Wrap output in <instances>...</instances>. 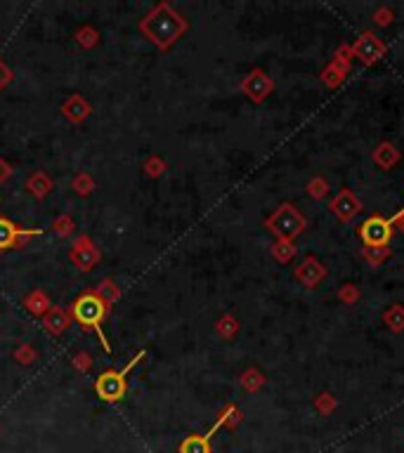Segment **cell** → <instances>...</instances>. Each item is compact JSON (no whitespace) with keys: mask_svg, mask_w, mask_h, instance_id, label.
<instances>
[{"mask_svg":"<svg viewBox=\"0 0 404 453\" xmlns=\"http://www.w3.org/2000/svg\"><path fill=\"white\" fill-rule=\"evenodd\" d=\"M93 293H95V295H97L99 300H102L104 305L109 307V309L114 307V302L119 300V295H121L119 286H116V284H114V281H111V279H104L102 284L97 286V291H93Z\"/></svg>","mask_w":404,"mask_h":453,"instance_id":"4fadbf2b","label":"cell"},{"mask_svg":"<svg viewBox=\"0 0 404 453\" xmlns=\"http://www.w3.org/2000/svg\"><path fill=\"white\" fill-rule=\"evenodd\" d=\"M140 29H142V34H145L147 38L154 42V45H158L161 50H166V47H170L175 40L180 38V34L187 29V24H185V19L180 17V14L175 12L168 3H158L156 8H154L152 12L142 19Z\"/></svg>","mask_w":404,"mask_h":453,"instance_id":"6da1fadb","label":"cell"},{"mask_svg":"<svg viewBox=\"0 0 404 453\" xmlns=\"http://www.w3.org/2000/svg\"><path fill=\"white\" fill-rule=\"evenodd\" d=\"M8 81H10V71L5 69V64L0 62V88H3V85L8 83Z\"/></svg>","mask_w":404,"mask_h":453,"instance_id":"7402d4cb","label":"cell"},{"mask_svg":"<svg viewBox=\"0 0 404 453\" xmlns=\"http://www.w3.org/2000/svg\"><path fill=\"white\" fill-rule=\"evenodd\" d=\"M361 238L366 246H385L390 241V225L383 217H371L361 225Z\"/></svg>","mask_w":404,"mask_h":453,"instance_id":"52a82bcc","label":"cell"},{"mask_svg":"<svg viewBox=\"0 0 404 453\" xmlns=\"http://www.w3.org/2000/svg\"><path fill=\"white\" fill-rule=\"evenodd\" d=\"M270 227L274 229L279 236H294V234H298L300 232V227H302V220H300V215L294 210L291 206H284L281 208L279 212L270 220Z\"/></svg>","mask_w":404,"mask_h":453,"instance_id":"8992f818","label":"cell"},{"mask_svg":"<svg viewBox=\"0 0 404 453\" xmlns=\"http://www.w3.org/2000/svg\"><path fill=\"white\" fill-rule=\"evenodd\" d=\"M106 314H109V307H106L104 302L95 295V293H83V295L76 297V302L71 305V319L73 321H78L83 328H93L95 333H97V338H99V343H102L104 352H109L111 354V345H109V340H106V335L102 330V321L106 319Z\"/></svg>","mask_w":404,"mask_h":453,"instance_id":"7a4b0ae2","label":"cell"},{"mask_svg":"<svg viewBox=\"0 0 404 453\" xmlns=\"http://www.w3.org/2000/svg\"><path fill=\"white\" fill-rule=\"evenodd\" d=\"M73 366H76L78 371H88L90 366H93V359H90L88 352H78V354L73 356Z\"/></svg>","mask_w":404,"mask_h":453,"instance_id":"d6986e66","label":"cell"},{"mask_svg":"<svg viewBox=\"0 0 404 453\" xmlns=\"http://www.w3.org/2000/svg\"><path fill=\"white\" fill-rule=\"evenodd\" d=\"M26 189H29V194L36 196V199H45L52 189V182L45 173H40L38 170V173H34L29 180H26Z\"/></svg>","mask_w":404,"mask_h":453,"instance_id":"7c38bea8","label":"cell"},{"mask_svg":"<svg viewBox=\"0 0 404 453\" xmlns=\"http://www.w3.org/2000/svg\"><path fill=\"white\" fill-rule=\"evenodd\" d=\"M73 189L78 191V194L81 196H88L90 191L95 189V182H93V177H90V175H85V173H81V175H76V177H73Z\"/></svg>","mask_w":404,"mask_h":453,"instance_id":"2e32d148","label":"cell"},{"mask_svg":"<svg viewBox=\"0 0 404 453\" xmlns=\"http://www.w3.org/2000/svg\"><path fill=\"white\" fill-rule=\"evenodd\" d=\"M62 114L67 116L71 123H83V121L90 116V106L81 95H71V97L62 104Z\"/></svg>","mask_w":404,"mask_h":453,"instance_id":"ba28073f","label":"cell"},{"mask_svg":"<svg viewBox=\"0 0 404 453\" xmlns=\"http://www.w3.org/2000/svg\"><path fill=\"white\" fill-rule=\"evenodd\" d=\"M31 236H40V229H21L8 217H0V250L14 246H26Z\"/></svg>","mask_w":404,"mask_h":453,"instance_id":"277c9868","label":"cell"},{"mask_svg":"<svg viewBox=\"0 0 404 453\" xmlns=\"http://www.w3.org/2000/svg\"><path fill=\"white\" fill-rule=\"evenodd\" d=\"M52 229H55V234H60V236H71L76 225H73V220L69 215H62L52 222Z\"/></svg>","mask_w":404,"mask_h":453,"instance_id":"9a60e30c","label":"cell"},{"mask_svg":"<svg viewBox=\"0 0 404 453\" xmlns=\"http://www.w3.org/2000/svg\"><path fill=\"white\" fill-rule=\"evenodd\" d=\"M145 354L147 352L140 350L121 371H104L102 376L95 380V392H97V397L104 399V402H119V399H123V394L128 390V382H126L128 373H130L142 359H145Z\"/></svg>","mask_w":404,"mask_h":453,"instance_id":"3957f363","label":"cell"},{"mask_svg":"<svg viewBox=\"0 0 404 453\" xmlns=\"http://www.w3.org/2000/svg\"><path fill=\"white\" fill-rule=\"evenodd\" d=\"M69 323H71V317H69V314L64 312L62 307H50L45 317H43V326L50 330L52 335L64 333V330L69 328Z\"/></svg>","mask_w":404,"mask_h":453,"instance_id":"9c48e42d","label":"cell"},{"mask_svg":"<svg viewBox=\"0 0 404 453\" xmlns=\"http://www.w3.org/2000/svg\"><path fill=\"white\" fill-rule=\"evenodd\" d=\"M270 90V81L265 78V73L260 71H253L251 76L243 81V93H248L253 99H263Z\"/></svg>","mask_w":404,"mask_h":453,"instance_id":"30bf717a","label":"cell"},{"mask_svg":"<svg viewBox=\"0 0 404 453\" xmlns=\"http://www.w3.org/2000/svg\"><path fill=\"white\" fill-rule=\"evenodd\" d=\"M14 359L21 361V364H31L36 359V352L29 347V345H21V347L14 352Z\"/></svg>","mask_w":404,"mask_h":453,"instance_id":"ac0fdd59","label":"cell"},{"mask_svg":"<svg viewBox=\"0 0 404 453\" xmlns=\"http://www.w3.org/2000/svg\"><path fill=\"white\" fill-rule=\"evenodd\" d=\"M24 307L29 309L34 317H45L47 309H50L52 305H50V297H47L45 293L34 291V293H29V295L24 297Z\"/></svg>","mask_w":404,"mask_h":453,"instance_id":"8fae6325","label":"cell"},{"mask_svg":"<svg viewBox=\"0 0 404 453\" xmlns=\"http://www.w3.org/2000/svg\"><path fill=\"white\" fill-rule=\"evenodd\" d=\"M180 453H211L209 437H187V439L180 444Z\"/></svg>","mask_w":404,"mask_h":453,"instance_id":"5bb4252c","label":"cell"},{"mask_svg":"<svg viewBox=\"0 0 404 453\" xmlns=\"http://www.w3.org/2000/svg\"><path fill=\"white\" fill-rule=\"evenodd\" d=\"M10 177H12V168H10L8 161H3V158H0V182H8Z\"/></svg>","mask_w":404,"mask_h":453,"instance_id":"44dd1931","label":"cell"},{"mask_svg":"<svg viewBox=\"0 0 404 453\" xmlns=\"http://www.w3.org/2000/svg\"><path fill=\"white\" fill-rule=\"evenodd\" d=\"M145 168H147V173H149V175H152V177H158V175H161V173H163V163H161V161H158V158H156V156H154V158H149V161H147V165H145Z\"/></svg>","mask_w":404,"mask_h":453,"instance_id":"ffe728a7","label":"cell"},{"mask_svg":"<svg viewBox=\"0 0 404 453\" xmlns=\"http://www.w3.org/2000/svg\"><path fill=\"white\" fill-rule=\"evenodd\" d=\"M76 40L81 42L83 47H93L95 42H97V31L90 29V26H83V29L76 34Z\"/></svg>","mask_w":404,"mask_h":453,"instance_id":"e0dca14e","label":"cell"},{"mask_svg":"<svg viewBox=\"0 0 404 453\" xmlns=\"http://www.w3.org/2000/svg\"><path fill=\"white\" fill-rule=\"evenodd\" d=\"M69 260L76 265L81 271H90L95 265L99 262V250L95 248V243L90 241L88 236H81L76 243L71 246V253H69Z\"/></svg>","mask_w":404,"mask_h":453,"instance_id":"5b68a950","label":"cell"}]
</instances>
